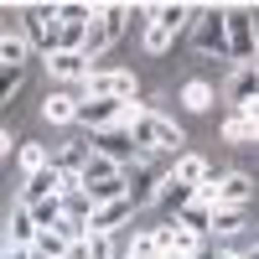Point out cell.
<instances>
[{"mask_svg": "<svg viewBox=\"0 0 259 259\" xmlns=\"http://www.w3.org/2000/svg\"><path fill=\"white\" fill-rule=\"evenodd\" d=\"M94 197V207H104V202H119V197H130V182L124 177H114V182H99V187H83Z\"/></svg>", "mask_w": 259, "mask_h": 259, "instance_id": "obj_25", "label": "cell"}, {"mask_svg": "<svg viewBox=\"0 0 259 259\" xmlns=\"http://www.w3.org/2000/svg\"><path fill=\"white\" fill-rule=\"evenodd\" d=\"M124 182H130V202H135V207H145V202H156V192H161V182H166V177H156L150 166H135Z\"/></svg>", "mask_w": 259, "mask_h": 259, "instance_id": "obj_13", "label": "cell"}, {"mask_svg": "<svg viewBox=\"0 0 259 259\" xmlns=\"http://www.w3.org/2000/svg\"><path fill=\"white\" fill-rule=\"evenodd\" d=\"M47 197H62V171H57V166L31 171L26 187H21V207H36V202H47Z\"/></svg>", "mask_w": 259, "mask_h": 259, "instance_id": "obj_6", "label": "cell"}, {"mask_svg": "<svg viewBox=\"0 0 259 259\" xmlns=\"http://www.w3.org/2000/svg\"><path fill=\"white\" fill-rule=\"evenodd\" d=\"M109 47H114V31L104 26V21H94V26H89V41H83V57L94 62V57H104Z\"/></svg>", "mask_w": 259, "mask_h": 259, "instance_id": "obj_24", "label": "cell"}, {"mask_svg": "<svg viewBox=\"0 0 259 259\" xmlns=\"http://www.w3.org/2000/svg\"><path fill=\"white\" fill-rule=\"evenodd\" d=\"M94 150H99V156H109L114 166H124L130 156H135V140H130L124 124H114V130H99V135H94Z\"/></svg>", "mask_w": 259, "mask_h": 259, "instance_id": "obj_8", "label": "cell"}, {"mask_svg": "<svg viewBox=\"0 0 259 259\" xmlns=\"http://www.w3.org/2000/svg\"><path fill=\"white\" fill-rule=\"evenodd\" d=\"M26 212H31L36 228H57V223H62V197H47V202H36V207H26Z\"/></svg>", "mask_w": 259, "mask_h": 259, "instance_id": "obj_26", "label": "cell"}, {"mask_svg": "<svg viewBox=\"0 0 259 259\" xmlns=\"http://www.w3.org/2000/svg\"><path fill=\"white\" fill-rule=\"evenodd\" d=\"M114 177H124V171H119L109 156H99V150H94V156H89V166L78 171V187H99V182H114Z\"/></svg>", "mask_w": 259, "mask_h": 259, "instance_id": "obj_18", "label": "cell"}, {"mask_svg": "<svg viewBox=\"0 0 259 259\" xmlns=\"http://www.w3.org/2000/svg\"><path fill=\"white\" fill-rule=\"evenodd\" d=\"M223 21H228V57H233V68H254V62H259L254 6H223Z\"/></svg>", "mask_w": 259, "mask_h": 259, "instance_id": "obj_1", "label": "cell"}, {"mask_svg": "<svg viewBox=\"0 0 259 259\" xmlns=\"http://www.w3.org/2000/svg\"><path fill=\"white\" fill-rule=\"evenodd\" d=\"M171 41H177V31H171V26H161V21H150V26H145V52H150V57H161Z\"/></svg>", "mask_w": 259, "mask_h": 259, "instance_id": "obj_28", "label": "cell"}, {"mask_svg": "<svg viewBox=\"0 0 259 259\" xmlns=\"http://www.w3.org/2000/svg\"><path fill=\"white\" fill-rule=\"evenodd\" d=\"M135 109V104H114V99H83L78 104V119L73 124H83V130H114V124H124V114Z\"/></svg>", "mask_w": 259, "mask_h": 259, "instance_id": "obj_5", "label": "cell"}, {"mask_svg": "<svg viewBox=\"0 0 259 259\" xmlns=\"http://www.w3.org/2000/svg\"><path fill=\"white\" fill-rule=\"evenodd\" d=\"M182 104H187L192 114H202V109H212V104H218V94H212L207 78H187V83H182Z\"/></svg>", "mask_w": 259, "mask_h": 259, "instance_id": "obj_17", "label": "cell"}, {"mask_svg": "<svg viewBox=\"0 0 259 259\" xmlns=\"http://www.w3.org/2000/svg\"><path fill=\"white\" fill-rule=\"evenodd\" d=\"M68 249H73V244L62 239L57 228H41V233H36V244H31V254H41V259H68Z\"/></svg>", "mask_w": 259, "mask_h": 259, "instance_id": "obj_21", "label": "cell"}, {"mask_svg": "<svg viewBox=\"0 0 259 259\" xmlns=\"http://www.w3.org/2000/svg\"><path fill=\"white\" fill-rule=\"evenodd\" d=\"M130 16H135V6H99V21H104L114 36L124 31V21H130Z\"/></svg>", "mask_w": 259, "mask_h": 259, "instance_id": "obj_31", "label": "cell"}, {"mask_svg": "<svg viewBox=\"0 0 259 259\" xmlns=\"http://www.w3.org/2000/svg\"><path fill=\"white\" fill-rule=\"evenodd\" d=\"M16 161H21V171H26V177H31V171L52 166V150L41 145V140H21V145H16Z\"/></svg>", "mask_w": 259, "mask_h": 259, "instance_id": "obj_20", "label": "cell"}, {"mask_svg": "<svg viewBox=\"0 0 259 259\" xmlns=\"http://www.w3.org/2000/svg\"><path fill=\"white\" fill-rule=\"evenodd\" d=\"M57 36H62V21H57V6H26V41L31 52H57Z\"/></svg>", "mask_w": 259, "mask_h": 259, "instance_id": "obj_4", "label": "cell"}, {"mask_svg": "<svg viewBox=\"0 0 259 259\" xmlns=\"http://www.w3.org/2000/svg\"><path fill=\"white\" fill-rule=\"evenodd\" d=\"M171 177H177V182H187V187H202V182L212 177V166H207L202 156H192V150H182V156H177V166H171Z\"/></svg>", "mask_w": 259, "mask_h": 259, "instance_id": "obj_16", "label": "cell"}, {"mask_svg": "<svg viewBox=\"0 0 259 259\" xmlns=\"http://www.w3.org/2000/svg\"><path fill=\"white\" fill-rule=\"evenodd\" d=\"M83 99H114V104H130V99H135V73L94 68V73H89V83H83Z\"/></svg>", "mask_w": 259, "mask_h": 259, "instance_id": "obj_3", "label": "cell"}, {"mask_svg": "<svg viewBox=\"0 0 259 259\" xmlns=\"http://www.w3.org/2000/svg\"><path fill=\"white\" fill-rule=\"evenodd\" d=\"M223 140H233V145H239V140H254V124H249L244 109H233V114L223 119Z\"/></svg>", "mask_w": 259, "mask_h": 259, "instance_id": "obj_29", "label": "cell"}, {"mask_svg": "<svg viewBox=\"0 0 259 259\" xmlns=\"http://www.w3.org/2000/svg\"><path fill=\"white\" fill-rule=\"evenodd\" d=\"M249 197H254V182L244 171H223L218 177V207H249Z\"/></svg>", "mask_w": 259, "mask_h": 259, "instance_id": "obj_10", "label": "cell"}, {"mask_svg": "<svg viewBox=\"0 0 259 259\" xmlns=\"http://www.w3.org/2000/svg\"><path fill=\"white\" fill-rule=\"evenodd\" d=\"M11 156V135H6V130H0V161H6Z\"/></svg>", "mask_w": 259, "mask_h": 259, "instance_id": "obj_35", "label": "cell"}, {"mask_svg": "<svg viewBox=\"0 0 259 259\" xmlns=\"http://www.w3.org/2000/svg\"><path fill=\"white\" fill-rule=\"evenodd\" d=\"M244 228V207H212V233H239Z\"/></svg>", "mask_w": 259, "mask_h": 259, "instance_id": "obj_27", "label": "cell"}, {"mask_svg": "<svg viewBox=\"0 0 259 259\" xmlns=\"http://www.w3.org/2000/svg\"><path fill=\"white\" fill-rule=\"evenodd\" d=\"M47 68H52V78H62V83H89V73H94V62L83 57V52H52L47 57Z\"/></svg>", "mask_w": 259, "mask_h": 259, "instance_id": "obj_9", "label": "cell"}, {"mask_svg": "<svg viewBox=\"0 0 259 259\" xmlns=\"http://www.w3.org/2000/svg\"><path fill=\"white\" fill-rule=\"evenodd\" d=\"M36 233H41V228L31 223V212L16 202V207H11V223H6V239H11V249H31V244H36Z\"/></svg>", "mask_w": 259, "mask_h": 259, "instance_id": "obj_15", "label": "cell"}, {"mask_svg": "<svg viewBox=\"0 0 259 259\" xmlns=\"http://www.w3.org/2000/svg\"><path fill=\"white\" fill-rule=\"evenodd\" d=\"M6 249H11V239H6V228H0V254H6Z\"/></svg>", "mask_w": 259, "mask_h": 259, "instance_id": "obj_36", "label": "cell"}, {"mask_svg": "<svg viewBox=\"0 0 259 259\" xmlns=\"http://www.w3.org/2000/svg\"><path fill=\"white\" fill-rule=\"evenodd\" d=\"M228 104L233 109H249V104L259 99V68H233V78H228Z\"/></svg>", "mask_w": 259, "mask_h": 259, "instance_id": "obj_12", "label": "cell"}, {"mask_svg": "<svg viewBox=\"0 0 259 259\" xmlns=\"http://www.w3.org/2000/svg\"><path fill=\"white\" fill-rule=\"evenodd\" d=\"M223 259H249V254H223Z\"/></svg>", "mask_w": 259, "mask_h": 259, "instance_id": "obj_37", "label": "cell"}, {"mask_svg": "<svg viewBox=\"0 0 259 259\" xmlns=\"http://www.w3.org/2000/svg\"><path fill=\"white\" fill-rule=\"evenodd\" d=\"M249 259H259V249H254V254H249Z\"/></svg>", "mask_w": 259, "mask_h": 259, "instance_id": "obj_38", "label": "cell"}, {"mask_svg": "<svg viewBox=\"0 0 259 259\" xmlns=\"http://www.w3.org/2000/svg\"><path fill=\"white\" fill-rule=\"evenodd\" d=\"M192 47L197 52H218L228 57V21H223V6H197V16H192Z\"/></svg>", "mask_w": 259, "mask_h": 259, "instance_id": "obj_2", "label": "cell"}, {"mask_svg": "<svg viewBox=\"0 0 259 259\" xmlns=\"http://www.w3.org/2000/svg\"><path fill=\"white\" fill-rule=\"evenodd\" d=\"M26 57H31V41H26V31L0 41V68H26Z\"/></svg>", "mask_w": 259, "mask_h": 259, "instance_id": "obj_22", "label": "cell"}, {"mask_svg": "<svg viewBox=\"0 0 259 259\" xmlns=\"http://www.w3.org/2000/svg\"><path fill=\"white\" fill-rule=\"evenodd\" d=\"M21 83H26V68H0V104H6Z\"/></svg>", "mask_w": 259, "mask_h": 259, "instance_id": "obj_34", "label": "cell"}, {"mask_svg": "<svg viewBox=\"0 0 259 259\" xmlns=\"http://www.w3.org/2000/svg\"><path fill=\"white\" fill-rule=\"evenodd\" d=\"M124 259H161L156 233H150V228H145V233H135V244H130V254H124Z\"/></svg>", "mask_w": 259, "mask_h": 259, "instance_id": "obj_32", "label": "cell"}, {"mask_svg": "<svg viewBox=\"0 0 259 259\" xmlns=\"http://www.w3.org/2000/svg\"><path fill=\"white\" fill-rule=\"evenodd\" d=\"M89 156H94V140H68V145L52 156V166L62 171V177H78V171L89 166Z\"/></svg>", "mask_w": 259, "mask_h": 259, "instance_id": "obj_14", "label": "cell"}, {"mask_svg": "<svg viewBox=\"0 0 259 259\" xmlns=\"http://www.w3.org/2000/svg\"><path fill=\"white\" fill-rule=\"evenodd\" d=\"M182 145H187L182 130L171 124V119H156V150H177V156H182Z\"/></svg>", "mask_w": 259, "mask_h": 259, "instance_id": "obj_30", "label": "cell"}, {"mask_svg": "<svg viewBox=\"0 0 259 259\" xmlns=\"http://www.w3.org/2000/svg\"><path fill=\"white\" fill-rule=\"evenodd\" d=\"M89 259H114V233H89Z\"/></svg>", "mask_w": 259, "mask_h": 259, "instance_id": "obj_33", "label": "cell"}, {"mask_svg": "<svg viewBox=\"0 0 259 259\" xmlns=\"http://www.w3.org/2000/svg\"><path fill=\"white\" fill-rule=\"evenodd\" d=\"M177 223H182V228H192V233H197V239H202V233H212V207H207V202H197V197H192V207L182 212Z\"/></svg>", "mask_w": 259, "mask_h": 259, "instance_id": "obj_23", "label": "cell"}, {"mask_svg": "<svg viewBox=\"0 0 259 259\" xmlns=\"http://www.w3.org/2000/svg\"><path fill=\"white\" fill-rule=\"evenodd\" d=\"M192 197H197V187H187V182H177V177H166V182H161V192H156V207L166 212L171 223H177L182 212L192 207Z\"/></svg>", "mask_w": 259, "mask_h": 259, "instance_id": "obj_7", "label": "cell"}, {"mask_svg": "<svg viewBox=\"0 0 259 259\" xmlns=\"http://www.w3.org/2000/svg\"><path fill=\"white\" fill-rule=\"evenodd\" d=\"M31 259H41V254H31Z\"/></svg>", "mask_w": 259, "mask_h": 259, "instance_id": "obj_39", "label": "cell"}, {"mask_svg": "<svg viewBox=\"0 0 259 259\" xmlns=\"http://www.w3.org/2000/svg\"><path fill=\"white\" fill-rule=\"evenodd\" d=\"M78 104H83V99H73V94H47L41 114H47L52 124H73V119H78Z\"/></svg>", "mask_w": 259, "mask_h": 259, "instance_id": "obj_19", "label": "cell"}, {"mask_svg": "<svg viewBox=\"0 0 259 259\" xmlns=\"http://www.w3.org/2000/svg\"><path fill=\"white\" fill-rule=\"evenodd\" d=\"M130 218H135V202H130V197H119V202H104V207H94V223H89V233H114V228H124Z\"/></svg>", "mask_w": 259, "mask_h": 259, "instance_id": "obj_11", "label": "cell"}]
</instances>
